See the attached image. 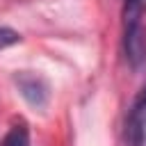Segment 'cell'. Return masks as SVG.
I'll return each instance as SVG.
<instances>
[{"instance_id": "1", "label": "cell", "mask_w": 146, "mask_h": 146, "mask_svg": "<svg viewBox=\"0 0 146 146\" xmlns=\"http://www.w3.org/2000/svg\"><path fill=\"white\" fill-rule=\"evenodd\" d=\"M125 146H146V87L135 96L123 128Z\"/></svg>"}, {"instance_id": "2", "label": "cell", "mask_w": 146, "mask_h": 146, "mask_svg": "<svg viewBox=\"0 0 146 146\" xmlns=\"http://www.w3.org/2000/svg\"><path fill=\"white\" fill-rule=\"evenodd\" d=\"M14 82H16L18 91H21V96H23L32 107H43V105L48 103L50 91H48V82H46L41 75L30 73V71H21V73L14 75Z\"/></svg>"}, {"instance_id": "3", "label": "cell", "mask_w": 146, "mask_h": 146, "mask_svg": "<svg viewBox=\"0 0 146 146\" xmlns=\"http://www.w3.org/2000/svg\"><path fill=\"white\" fill-rule=\"evenodd\" d=\"M0 146H30V132L25 123H16L9 128V132L2 137Z\"/></svg>"}, {"instance_id": "4", "label": "cell", "mask_w": 146, "mask_h": 146, "mask_svg": "<svg viewBox=\"0 0 146 146\" xmlns=\"http://www.w3.org/2000/svg\"><path fill=\"white\" fill-rule=\"evenodd\" d=\"M18 41H21V34H18L16 30H11V27H0V50L14 46V43H18Z\"/></svg>"}, {"instance_id": "5", "label": "cell", "mask_w": 146, "mask_h": 146, "mask_svg": "<svg viewBox=\"0 0 146 146\" xmlns=\"http://www.w3.org/2000/svg\"><path fill=\"white\" fill-rule=\"evenodd\" d=\"M141 14V0H125V21H137Z\"/></svg>"}]
</instances>
